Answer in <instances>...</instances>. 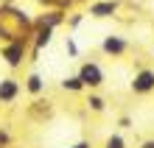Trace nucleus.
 <instances>
[{
  "instance_id": "9b49d317",
  "label": "nucleus",
  "mask_w": 154,
  "mask_h": 148,
  "mask_svg": "<svg viewBox=\"0 0 154 148\" xmlns=\"http://www.w3.org/2000/svg\"><path fill=\"white\" fill-rule=\"evenodd\" d=\"M143 148H154V143H146V145H143Z\"/></svg>"
},
{
  "instance_id": "0eeeda50",
  "label": "nucleus",
  "mask_w": 154,
  "mask_h": 148,
  "mask_svg": "<svg viewBox=\"0 0 154 148\" xmlns=\"http://www.w3.org/2000/svg\"><path fill=\"white\" fill-rule=\"evenodd\" d=\"M28 89H31V92H39V89H42V81H39L37 76H31V78H28Z\"/></svg>"
},
{
  "instance_id": "f8f14e48",
  "label": "nucleus",
  "mask_w": 154,
  "mask_h": 148,
  "mask_svg": "<svg viewBox=\"0 0 154 148\" xmlns=\"http://www.w3.org/2000/svg\"><path fill=\"white\" fill-rule=\"evenodd\" d=\"M76 148H87V145H84V143H81V145H76Z\"/></svg>"
},
{
  "instance_id": "6e6552de",
  "label": "nucleus",
  "mask_w": 154,
  "mask_h": 148,
  "mask_svg": "<svg viewBox=\"0 0 154 148\" xmlns=\"http://www.w3.org/2000/svg\"><path fill=\"white\" fill-rule=\"evenodd\" d=\"M81 87H84V84H81L79 78H67L65 81V89H81Z\"/></svg>"
},
{
  "instance_id": "f257e3e1",
  "label": "nucleus",
  "mask_w": 154,
  "mask_h": 148,
  "mask_svg": "<svg viewBox=\"0 0 154 148\" xmlns=\"http://www.w3.org/2000/svg\"><path fill=\"white\" fill-rule=\"evenodd\" d=\"M79 81L87 84V87H98L104 81V76H101V70H98V64H84L81 73H79Z\"/></svg>"
},
{
  "instance_id": "1a4fd4ad",
  "label": "nucleus",
  "mask_w": 154,
  "mask_h": 148,
  "mask_svg": "<svg viewBox=\"0 0 154 148\" xmlns=\"http://www.w3.org/2000/svg\"><path fill=\"white\" fill-rule=\"evenodd\" d=\"M106 148H123V140L121 137H109V140H106Z\"/></svg>"
},
{
  "instance_id": "7ed1b4c3",
  "label": "nucleus",
  "mask_w": 154,
  "mask_h": 148,
  "mask_svg": "<svg viewBox=\"0 0 154 148\" xmlns=\"http://www.w3.org/2000/svg\"><path fill=\"white\" fill-rule=\"evenodd\" d=\"M104 50L112 53V56H118V53L126 50V42L121 39V36H106V39H104Z\"/></svg>"
},
{
  "instance_id": "f03ea898",
  "label": "nucleus",
  "mask_w": 154,
  "mask_h": 148,
  "mask_svg": "<svg viewBox=\"0 0 154 148\" xmlns=\"http://www.w3.org/2000/svg\"><path fill=\"white\" fill-rule=\"evenodd\" d=\"M132 89L134 92H151L154 89V73L151 70H140L132 81Z\"/></svg>"
},
{
  "instance_id": "9d476101",
  "label": "nucleus",
  "mask_w": 154,
  "mask_h": 148,
  "mask_svg": "<svg viewBox=\"0 0 154 148\" xmlns=\"http://www.w3.org/2000/svg\"><path fill=\"white\" fill-rule=\"evenodd\" d=\"M90 106H93V109H104V104H101V98H90Z\"/></svg>"
},
{
  "instance_id": "423d86ee",
  "label": "nucleus",
  "mask_w": 154,
  "mask_h": 148,
  "mask_svg": "<svg viewBox=\"0 0 154 148\" xmlns=\"http://www.w3.org/2000/svg\"><path fill=\"white\" fill-rule=\"evenodd\" d=\"M6 59H8V64H11V67H17V64H20V59H23V45H11V48L6 50Z\"/></svg>"
},
{
  "instance_id": "39448f33",
  "label": "nucleus",
  "mask_w": 154,
  "mask_h": 148,
  "mask_svg": "<svg viewBox=\"0 0 154 148\" xmlns=\"http://www.w3.org/2000/svg\"><path fill=\"white\" fill-rule=\"evenodd\" d=\"M115 11V3L112 0H106V3H95V6H90V14H95V17H109Z\"/></svg>"
},
{
  "instance_id": "20e7f679",
  "label": "nucleus",
  "mask_w": 154,
  "mask_h": 148,
  "mask_svg": "<svg viewBox=\"0 0 154 148\" xmlns=\"http://www.w3.org/2000/svg\"><path fill=\"white\" fill-rule=\"evenodd\" d=\"M17 81L14 78H6V81H0V101H11L14 95H17Z\"/></svg>"
}]
</instances>
